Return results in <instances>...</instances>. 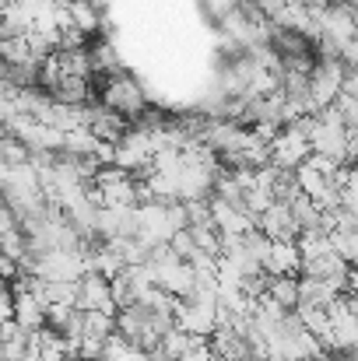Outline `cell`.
Listing matches in <instances>:
<instances>
[{"label":"cell","mask_w":358,"mask_h":361,"mask_svg":"<svg viewBox=\"0 0 358 361\" xmlns=\"http://www.w3.org/2000/svg\"><path fill=\"white\" fill-rule=\"evenodd\" d=\"M92 92H95V102L119 113L126 123H137L148 113V92L123 71L113 78H92Z\"/></svg>","instance_id":"cell-1"},{"label":"cell","mask_w":358,"mask_h":361,"mask_svg":"<svg viewBox=\"0 0 358 361\" xmlns=\"http://www.w3.org/2000/svg\"><path fill=\"white\" fill-rule=\"evenodd\" d=\"M218 326V288L197 284L186 298H176V330L208 341Z\"/></svg>","instance_id":"cell-2"},{"label":"cell","mask_w":358,"mask_h":361,"mask_svg":"<svg viewBox=\"0 0 358 361\" xmlns=\"http://www.w3.org/2000/svg\"><path fill=\"white\" fill-rule=\"evenodd\" d=\"M92 186H95L102 207H117V211L141 207V179L130 176V172H123L119 165H102L95 172Z\"/></svg>","instance_id":"cell-3"},{"label":"cell","mask_w":358,"mask_h":361,"mask_svg":"<svg viewBox=\"0 0 358 361\" xmlns=\"http://www.w3.org/2000/svg\"><path fill=\"white\" fill-rule=\"evenodd\" d=\"M267 154H270V165H274L278 172H295V169H302V165L309 161L313 147H309V137H306L302 130L285 126V130L267 144Z\"/></svg>","instance_id":"cell-4"},{"label":"cell","mask_w":358,"mask_h":361,"mask_svg":"<svg viewBox=\"0 0 358 361\" xmlns=\"http://www.w3.org/2000/svg\"><path fill=\"white\" fill-rule=\"evenodd\" d=\"M345 63L341 60H316V67L309 71V95H313V109L323 113L334 106V99L345 88Z\"/></svg>","instance_id":"cell-5"},{"label":"cell","mask_w":358,"mask_h":361,"mask_svg":"<svg viewBox=\"0 0 358 361\" xmlns=\"http://www.w3.org/2000/svg\"><path fill=\"white\" fill-rule=\"evenodd\" d=\"M78 309H81V312H113V316H117L113 281L102 277L99 270H88V274L78 281Z\"/></svg>","instance_id":"cell-6"},{"label":"cell","mask_w":358,"mask_h":361,"mask_svg":"<svg viewBox=\"0 0 358 361\" xmlns=\"http://www.w3.org/2000/svg\"><path fill=\"white\" fill-rule=\"evenodd\" d=\"M208 348H211L215 361H253L246 334H239L236 326H229V323L215 326V334L208 337Z\"/></svg>","instance_id":"cell-7"},{"label":"cell","mask_w":358,"mask_h":361,"mask_svg":"<svg viewBox=\"0 0 358 361\" xmlns=\"http://www.w3.org/2000/svg\"><path fill=\"white\" fill-rule=\"evenodd\" d=\"M256 228L270 242H299V225H295V218H292V207L281 204V200H274V204L256 218Z\"/></svg>","instance_id":"cell-8"},{"label":"cell","mask_w":358,"mask_h":361,"mask_svg":"<svg viewBox=\"0 0 358 361\" xmlns=\"http://www.w3.org/2000/svg\"><path fill=\"white\" fill-rule=\"evenodd\" d=\"M85 130H88L95 140H102V144H119V137L130 130V123L123 120L119 113H113V109L92 102V106H88V116H85Z\"/></svg>","instance_id":"cell-9"},{"label":"cell","mask_w":358,"mask_h":361,"mask_svg":"<svg viewBox=\"0 0 358 361\" xmlns=\"http://www.w3.org/2000/svg\"><path fill=\"white\" fill-rule=\"evenodd\" d=\"M211 221H215V232L222 239H242L246 232L256 228V221L246 211H239L232 204H222V200H211Z\"/></svg>","instance_id":"cell-10"},{"label":"cell","mask_w":358,"mask_h":361,"mask_svg":"<svg viewBox=\"0 0 358 361\" xmlns=\"http://www.w3.org/2000/svg\"><path fill=\"white\" fill-rule=\"evenodd\" d=\"M302 270V252L295 242H270V256H267V267L263 274L267 277H299Z\"/></svg>","instance_id":"cell-11"},{"label":"cell","mask_w":358,"mask_h":361,"mask_svg":"<svg viewBox=\"0 0 358 361\" xmlns=\"http://www.w3.org/2000/svg\"><path fill=\"white\" fill-rule=\"evenodd\" d=\"M278 309L295 312L299 309V277H267V291H263Z\"/></svg>","instance_id":"cell-12"},{"label":"cell","mask_w":358,"mask_h":361,"mask_svg":"<svg viewBox=\"0 0 358 361\" xmlns=\"http://www.w3.org/2000/svg\"><path fill=\"white\" fill-rule=\"evenodd\" d=\"M71 21H74V28H78L88 42L102 32V11H99V7H92V4L74 0V4H71Z\"/></svg>","instance_id":"cell-13"},{"label":"cell","mask_w":358,"mask_h":361,"mask_svg":"<svg viewBox=\"0 0 358 361\" xmlns=\"http://www.w3.org/2000/svg\"><path fill=\"white\" fill-rule=\"evenodd\" d=\"M239 245H242V252L256 263V267H267V256H270V239L260 232V228H253V232H246L242 239H239Z\"/></svg>","instance_id":"cell-14"},{"label":"cell","mask_w":358,"mask_h":361,"mask_svg":"<svg viewBox=\"0 0 358 361\" xmlns=\"http://www.w3.org/2000/svg\"><path fill=\"white\" fill-rule=\"evenodd\" d=\"M32 53H28V39L25 35H11V39H0V63L4 67H14V63H28Z\"/></svg>","instance_id":"cell-15"},{"label":"cell","mask_w":358,"mask_h":361,"mask_svg":"<svg viewBox=\"0 0 358 361\" xmlns=\"http://www.w3.org/2000/svg\"><path fill=\"white\" fill-rule=\"evenodd\" d=\"M99 361H151V355L141 351V348H133V344H126V341H119V337H113Z\"/></svg>","instance_id":"cell-16"},{"label":"cell","mask_w":358,"mask_h":361,"mask_svg":"<svg viewBox=\"0 0 358 361\" xmlns=\"http://www.w3.org/2000/svg\"><path fill=\"white\" fill-rule=\"evenodd\" d=\"M179 361H215V355H211L208 341H193V344L186 348V355H183Z\"/></svg>","instance_id":"cell-17"},{"label":"cell","mask_w":358,"mask_h":361,"mask_svg":"<svg viewBox=\"0 0 358 361\" xmlns=\"http://www.w3.org/2000/svg\"><path fill=\"white\" fill-rule=\"evenodd\" d=\"M341 92H345V95H352V99L358 102V74L355 71H348V74H345V88H341Z\"/></svg>","instance_id":"cell-18"},{"label":"cell","mask_w":358,"mask_h":361,"mask_svg":"<svg viewBox=\"0 0 358 361\" xmlns=\"http://www.w3.org/2000/svg\"><path fill=\"white\" fill-rule=\"evenodd\" d=\"M330 7H352V0H327Z\"/></svg>","instance_id":"cell-19"},{"label":"cell","mask_w":358,"mask_h":361,"mask_svg":"<svg viewBox=\"0 0 358 361\" xmlns=\"http://www.w3.org/2000/svg\"><path fill=\"white\" fill-rule=\"evenodd\" d=\"M74 0H53V7H71Z\"/></svg>","instance_id":"cell-20"}]
</instances>
